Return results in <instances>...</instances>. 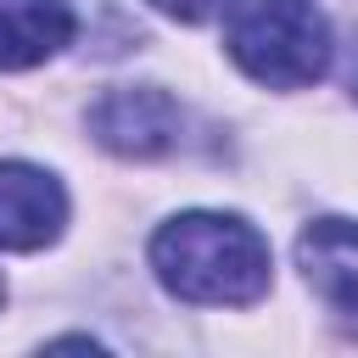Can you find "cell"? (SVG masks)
I'll return each instance as SVG.
<instances>
[{"mask_svg": "<svg viewBox=\"0 0 358 358\" xmlns=\"http://www.w3.org/2000/svg\"><path fill=\"white\" fill-rule=\"evenodd\" d=\"M162 17H173V22H213V17H224L235 0H151Z\"/></svg>", "mask_w": 358, "mask_h": 358, "instance_id": "52a82bcc", "label": "cell"}, {"mask_svg": "<svg viewBox=\"0 0 358 358\" xmlns=\"http://www.w3.org/2000/svg\"><path fill=\"white\" fill-rule=\"evenodd\" d=\"M73 39L67 0H0V67L22 73L50 62Z\"/></svg>", "mask_w": 358, "mask_h": 358, "instance_id": "8992f818", "label": "cell"}, {"mask_svg": "<svg viewBox=\"0 0 358 358\" xmlns=\"http://www.w3.org/2000/svg\"><path fill=\"white\" fill-rule=\"evenodd\" d=\"M90 134L112 157L151 162V157H168L185 140V112L157 84H117L90 106Z\"/></svg>", "mask_w": 358, "mask_h": 358, "instance_id": "3957f363", "label": "cell"}, {"mask_svg": "<svg viewBox=\"0 0 358 358\" xmlns=\"http://www.w3.org/2000/svg\"><path fill=\"white\" fill-rule=\"evenodd\" d=\"M67 196L62 185L34 162H0V246L6 252H39L62 235Z\"/></svg>", "mask_w": 358, "mask_h": 358, "instance_id": "5b68a950", "label": "cell"}, {"mask_svg": "<svg viewBox=\"0 0 358 358\" xmlns=\"http://www.w3.org/2000/svg\"><path fill=\"white\" fill-rule=\"evenodd\" d=\"M352 95H358V56H352Z\"/></svg>", "mask_w": 358, "mask_h": 358, "instance_id": "ba28073f", "label": "cell"}, {"mask_svg": "<svg viewBox=\"0 0 358 358\" xmlns=\"http://www.w3.org/2000/svg\"><path fill=\"white\" fill-rule=\"evenodd\" d=\"M296 263L313 285V296L330 308V319L358 336V224L347 218H319L296 241Z\"/></svg>", "mask_w": 358, "mask_h": 358, "instance_id": "277c9868", "label": "cell"}, {"mask_svg": "<svg viewBox=\"0 0 358 358\" xmlns=\"http://www.w3.org/2000/svg\"><path fill=\"white\" fill-rule=\"evenodd\" d=\"M229 56L268 90H308L330 67V22L313 0H241L229 6Z\"/></svg>", "mask_w": 358, "mask_h": 358, "instance_id": "7a4b0ae2", "label": "cell"}, {"mask_svg": "<svg viewBox=\"0 0 358 358\" xmlns=\"http://www.w3.org/2000/svg\"><path fill=\"white\" fill-rule=\"evenodd\" d=\"M157 280L196 308H246L268 291V241L235 213H179L151 235Z\"/></svg>", "mask_w": 358, "mask_h": 358, "instance_id": "6da1fadb", "label": "cell"}]
</instances>
